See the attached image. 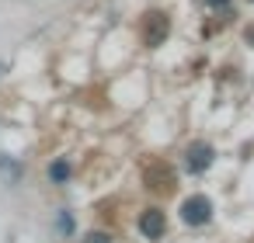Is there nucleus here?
Masks as SVG:
<instances>
[{"label":"nucleus","mask_w":254,"mask_h":243,"mask_svg":"<svg viewBox=\"0 0 254 243\" xmlns=\"http://www.w3.org/2000/svg\"><path fill=\"white\" fill-rule=\"evenodd\" d=\"M209 215H212V201L205 194H191L181 201V219L188 226H202V222H209Z\"/></svg>","instance_id":"1"},{"label":"nucleus","mask_w":254,"mask_h":243,"mask_svg":"<svg viewBox=\"0 0 254 243\" xmlns=\"http://www.w3.org/2000/svg\"><path fill=\"white\" fill-rule=\"evenodd\" d=\"M139 229H143V236H150V240L164 236V229H167V222H164V212H160V208H150V212H143V219H139Z\"/></svg>","instance_id":"2"},{"label":"nucleus","mask_w":254,"mask_h":243,"mask_svg":"<svg viewBox=\"0 0 254 243\" xmlns=\"http://www.w3.org/2000/svg\"><path fill=\"white\" fill-rule=\"evenodd\" d=\"M84 243H112V236H108V233H87Z\"/></svg>","instance_id":"6"},{"label":"nucleus","mask_w":254,"mask_h":243,"mask_svg":"<svg viewBox=\"0 0 254 243\" xmlns=\"http://www.w3.org/2000/svg\"><path fill=\"white\" fill-rule=\"evenodd\" d=\"M60 229H66V233H70V229H73V219H70V215H60Z\"/></svg>","instance_id":"7"},{"label":"nucleus","mask_w":254,"mask_h":243,"mask_svg":"<svg viewBox=\"0 0 254 243\" xmlns=\"http://www.w3.org/2000/svg\"><path fill=\"white\" fill-rule=\"evenodd\" d=\"M164 35H167V21L157 14V18H153V28L146 32V39H150V46H160V42H164Z\"/></svg>","instance_id":"4"},{"label":"nucleus","mask_w":254,"mask_h":243,"mask_svg":"<svg viewBox=\"0 0 254 243\" xmlns=\"http://www.w3.org/2000/svg\"><path fill=\"white\" fill-rule=\"evenodd\" d=\"M49 177H53L56 184H63V181L70 177V163H66V160H56V163L49 167Z\"/></svg>","instance_id":"5"},{"label":"nucleus","mask_w":254,"mask_h":243,"mask_svg":"<svg viewBox=\"0 0 254 243\" xmlns=\"http://www.w3.org/2000/svg\"><path fill=\"white\" fill-rule=\"evenodd\" d=\"M209 4H212V7H223V4H226V0H209Z\"/></svg>","instance_id":"8"},{"label":"nucleus","mask_w":254,"mask_h":243,"mask_svg":"<svg viewBox=\"0 0 254 243\" xmlns=\"http://www.w3.org/2000/svg\"><path fill=\"white\" fill-rule=\"evenodd\" d=\"M209 163H212V146H205V143H195V146L188 149V170L202 174Z\"/></svg>","instance_id":"3"}]
</instances>
